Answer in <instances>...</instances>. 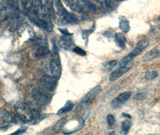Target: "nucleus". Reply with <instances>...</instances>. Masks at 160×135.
<instances>
[{
    "label": "nucleus",
    "instance_id": "f257e3e1",
    "mask_svg": "<svg viewBox=\"0 0 160 135\" xmlns=\"http://www.w3.org/2000/svg\"><path fill=\"white\" fill-rule=\"evenodd\" d=\"M15 109L19 118L24 122L30 123L34 118L32 109L24 102L18 101L15 105Z\"/></svg>",
    "mask_w": 160,
    "mask_h": 135
},
{
    "label": "nucleus",
    "instance_id": "f03ea898",
    "mask_svg": "<svg viewBox=\"0 0 160 135\" xmlns=\"http://www.w3.org/2000/svg\"><path fill=\"white\" fill-rule=\"evenodd\" d=\"M32 94L34 99L42 104H49L52 99V97L48 92L38 87L32 89Z\"/></svg>",
    "mask_w": 160,
    "mask_h": 135
},
{
    "label": "nucleus",
    "instance_id": "7ed1b4c3",
    "mask_svg": "<svg viewBox=\"0 0 160 135\" xmlns=\"http://www.w3.org/2000/svg\"><path fill=\"white\" fill-rule=\"evenodd\" d=\"M58 77L54 75H47L42 77L40 82L42 85L49 91H54L57 85Z\"/></svg>",
    "mask_w": 160,
    "mask_h": 135
},
{
    "label": "nucleus",
    "instance_id": "20e7f679",
    "mask_svg": "<svg viewBox=\"0 0 160 135\" xmlns=\"http://www.w3.org/2000/svg\"><path fill=\"white\" fill-rule=\"evenodd\" d=\"M77 5L80 14L86 15L91 11L97 10L96 5L90 0H78Z\"/></svg>",
    "mask_w": 160,
    "mask_h": 135
},
{
    "label": "nucleus",
    "instance_id": "39448f33",
    "mask_svg": "<svg viewBox=\"0 0 160 135\" xmlns=\"http://www.w3.org/2000/svg\"><path fill=\"white\" fill-rule=\"evenodd\" d=\"M134 65V62L132 60L129 61L128 63L125 64V65L120 66L118 69L112 72L109 76V80L112 82L118 78H119L120 76L123 75L125 73L128 72L130 69H131Z\"/></svg>",
    "mask_w": 160,
    "mask_h": 135
},
{
    "label": "nucleus",
    "instance_id": "423d86ee",
    "mask_svg": "<svg viewBox=\"0 0 160 135\" xmlns=\"http://www.w3.org/2000/svg\"><path fill=\"white\" fill-rule=\"evenodd\" d=\"M131 92L126 91L118 95L116 97L112 102V106L113 108H118L122 106L123 104L126 103L130 97L131 96Z\"/></svg>",
    "mask_w": 160,
    "mask_h": 135
},
{
    "label": "nucleus",
    "instance_id": "0eeeda50",
    "mask_svg": "<svg viewBox=\"0 0 160 135\" xmlns=\"http://www.w3.org/2000/svg\"><path fill=\"white\" fill-rule=\"evenodd\" d=\"M102 90V87L100 85H98L92 90H90L88 93L85 95L81 100V104H90L98 95Z\"/></svg>",
    "mask_w": 160,
    "mask_h": 135
},
{
    "label": "nucleus",
    "instance_id": "6e6552de",
    "mask_svg": "<svg viewBox=\"0 0 160 135\" xmlns=\"http://www.w3.org/2000/svg\"><path fill=\"white\" fill-rule=\"evenodd\" d=\"M49 70L52 75L59 77L62 72V67L57 59L52 60L49 64Z\"/></svg>",
    "mask_w": 160,
    "mask_h": 135
},
{
    "label": "nucleus",
    "instance_id": "1a4fd4ad",
    "mask_svg": "<svg viewBox=\"0 0 160 135\" xmlns=\"http://www.w3.org/2000/svg\"><path fill=\"white\" fill-rule=\"evenodd\" d=\"M59 45L61 48L68 51L72 50L75 46L71 36H64L60 38L59 40Z\"/></svg>",
    "mask_w": 160,
    "mask_h": 135
},
{
    "label": "nucleus",
    "instance_id": "9d476101",
    "mask_svg": "<svg viewBox=\"0 0 160 135\" xmlns=\"http://www.w3.org/2000/svg\"><path fill=\"white\" fill-rule=\"evenodd\" d=\"M142 50L136 48L134 50H133L132 52H131L128 55L125 56H124L120 61V66H123L125 65V64L128 63L129 61H132L134 58H135L141 52Z\"/></svg>",
    "mask_w": 160,
    "mask_h": 135
},
{
    "label": "nucleus",
    "instance_id": "9b49d317",
    "mask_svg": "<svg viewBox=\"0 0 160 135\" xmlns=\"http://www.w3.org/2000/svg\"><path fill=\"white\" fill-rule=\"evenodd\" d=\"M115 40L117 45L122 49H124L126 47V43L127 42V37L125 34L122 32H118L116 33L115 36Z\"/></svg>",
    "mask_w": 160,
    "mask_h": 135
},
{
    "label": "nucleus",
    "instance_id": "f8f14e48",
    "mask_svg": "<svg viewBox=\"0 0 160 135\" xmlns=\"http://www.w3.org/2000/svg\"><path fill=\"white\" fill-rule=\"evenodd\" d=\"M52 3L54 10L56 11L57 13L59 16H62L64 15V14L68 12V10L65 8L60 0H53Z\"/></svg>",
    "mask_w": 160,
    "mask_h": 135
},
{
    "label": "nucleus",
    "instance_id": "ddd939ff",
    "mask_svg": "<svg viewBox=\"0 0 160 135\" xmlns=\"http://www.w3.org/2000/svg\"><path fill=\"white\" fill-rule=\"evenodd\" d=\"M119 27L120 30L123 33H127L130 30L129 22L126 17L124 16H119Z\"/></svg>",
    "mask_w": 160,
    "mask_h": 135
},
{
    "label": "nucleus",
    "instance_id": "4468645a",
    "mask_svg": "<svg viewBox=\"0 0 160 135\" xmlns=\"http://www.w3.org/2000/svg\"><path fill=\"white\" fill-rule=\"evenodd\" d=\"M1 118L2 121L5 123H10L12 122H15L16 121V118L15 115L10 113V112L6 111V110H2L1 111Z\"/></svg>",
    "mask_w": 160,
    "mask_h": 135
},
{
    "label": "nucleus",
    "instance_id": "2eb2a0df",
    "mask_svg": "<svg viewBox=\"0 0 160 135\" xmlns=\"http://www.w3.org/2000/svg\"><path fill=\"white\" fill-rule=\"evenodd\" d=\"M160 56V51L157 50V49H153L147 52L143 56V60L144 61H149L151 60H153L158 56Z\"/></svg>",
    "mask_w": 160,
    "mask_h": 135
},
{
    "label": "nucleus",
    "instance_id": "dca6fc26",
    "mask_svg": "<svg viewBox=\"0 0 160 135\" xmlns=\"http://www.w3.org/2000/svg\"><path fill=\"white\" fill-rule=\"evenodd\" d=\"M74 106V104L71 100H68L67 101V102L65 104L64 106L62 107L61 109H60L57 114V115H61V114H63L65 113L69 112L71 111Z\"/></svg>",
    "mask_w": 160,
    "mask_h": 135
},
{
    "label": "nucleus",
    "instance_id": "f3484780",
    "mask_svg": "<svg viewBox=\"0 0 160 135\" xmlns=\"http://www.w3.org/2000/svg\"><path fill=\"white\" fill-rule=\"evenodd\" d=\"M49 52L50 50L49 49L48 46H39L36 51L34 56L38 58H42L47 55Z\"/></svg>",
    "mask_w": 160,
    "mask_h": 135
},
{
    "label": "nucleus",
    "instance_id": "a211bd4d",
    "mask_svg": "<svg viewBox=\"0 0 160 135\" xmlns=\"http://www.w3.org/2000/svg\"><path fill=\"white\" fill-rule=\"evenodd\" d=\"M132 125V122L130 120H125L122 123V131H121V134L122 135H127L128 134L129 129Z\"/></svg>",
    "mask_w": 160,
    "mask_h": 135
},
{
    "label": "nucleus",
    "instance_id": "6ab92c4d",
    "mask_svg": "<svg viewBox=\"0 0 160 135\" xmlns=\"http://www.w3.org/2000/svg\"><path fill=\"white\" fill-rule=\"evenodd\" d=\"M43 7H44V10H45V12L46 14H47L50 17H52L54 15L55 10L53 7L52 2H51L49 1L47 2L43 5Z\"/></svg>",
    "mask_w": 160,
    "mask_h": 135
},
{
    "label": "nucleus",
    "instance_id": "aec40b11",
    "mask_svg": "<svg viewBox=\"0 0 160 135\" xmlns=\"http://www.w3.org/2000/svg\"><path fill=\"white\" fill-rule=\"evenodd\" d=\"M10 19L11 21L10 22V30L11 31H14L20 24L19 17L18 16H13Z\"/></svg>",
    "mask_w": 160,
    "mask_h": 135
},
{
    "label": "nucleus",
    "instance_id": "412c9836",
    "mask_svg": "<svg viewBox=\"0 0 160 135\" xmlns=\"http://www.w3.org/2000/svg\"><path fill=\"white\" fill-rule=\"evenodd\" d=\"M65 4L72 12L78 11L77 3H76L73 0H65Z\"/></svg>",
    "mask_w": 160,
    "mask_h": 135
},
{
    "label": "nucleus",
    "instance_id": "4be33fe9",
    "mask_svg": "<svg viewBox=\"0 0 160 135\" xmlns=\"http://www.w3.org/2000/svg\"><path fill=\"white\" fill-rule=\"evenodd\" d=\"M48 117V115L47 114H40L38 115L37 117H34L32 121H31L29 123L31 124H36L39 123H40V121H42V120L45 119L47 117Z\"/></svg>",
    "mask_w": 160,
    "mask_h": 135
},
{
    "label": "nucleus",
    "instance_id": "5701e85b",
    "mask_svg": "<svg viewBox=\"0 0 160 135\" xmlns=\"http://www.w3.org/2000/svg\"><path fill=\"white\" fill-rule=\"evenodd\" d=\"M107 124L108 126V127L112 129L113 128L115 127V124H116V120L115 118L112 115H108L107 117Z\"/></svg>",
    "mask_w": 160,
    "mask_h": 135
},
{
    "label": "nucleus",
    "instance_id": "b1692460",
    "mask_svg": "<svg viewBox=\"0 0 160 135\" xmlns=\"http://www.w3.org/2000/svg\"><path fill=\"white\" fill-rule=\"evenodd\" d=\"M149 44V40H148V39H143V40L140 41L137 43L136 48L142 51L143 49H144L145 48H147V47L148 46Z\"/></svg>",
    "mask_w": 160,
    "mask_h": 135
},
{
    "label": "nucleus",
    "instance_id": "393cba45",
    "mask_svg": "<svg viewBox=\"0 0 160 135\" xmlns=\"http://www.w3.org/2000/svg\"><path fill=\"white\" fill-rule=\"evenodd\" d=\"M67 120L66 118H62V119H60L58 121H57L56 123V124H55L54 128L55 130L56 131H58L60 130H61L63 126H64V124H66Z\"/></svg>",
    "mask_w": 160,
    "mask_h": 135
},
{
    "label": "nucleus",
    "instance_id": "a878e982",
    "mask_svg": "<svg viewBox=\"0 0 160 135\" xmlns=\"http://www.w3.org/2000/svg\"><path fill=\"white\" fill-rule=\"evenodd\" d=\"M158 76V72L157 71L147 72L145 75V78L147 80H151L156 78Z\"/></svg>",
    "mask_w": 160,
    "mask_h": 135
},
{
    "label": "nucleus",
    "instance_id": "bb28decb",
    "mask_svg": "<svg viewBox=\"0 0 160 135\" xmlns=\"http://www.w3.org/2000/svg\"><path fill=\"white\" fill-rule=\"evenodd\" d=\"M117 63H118V61L116 60H112V61L107 62L104 64V68L107 70H111L114 66L116 65Z\"/></svg>",
    "mask_w": 160,
    "mask_h": 135
},
{
    "label": "nucleus",
    "instance_id": "cd10ccee",
    "mask_svg": "<svg viewBox=\"0 0 160 135\" xmlns=\"http://www.w3.org/2000/svg\"><path fill=\"white\" fill-rule=\"evenodd\" d=\"M95 30V26H93L91 28L87 30H84L82 32V37L83 39H86L88 37V36Z\"/></svg>",
    "mask_w": 160,
    "mask_h": 135
},
{
    "label": "nucleus",
    "instance_id": "c85d7f7f",
    "mask_svg": "<svg viewBox=\"0 0 160 135\" xmlns=\"http://www.w3.org/2000/svg\"><path fill=\"white\" fill-rule=\"evenodd\" d=\"M72 51L77 54V55H79L80 56H85L86 55V52L82 48L78 47V46H75L73 49H72Z\"/></svg>",
    "mask_w": 160,
    "mask_h": 135
},
{
    "label": "nucleus",
    "instance_id": "c756f323",
    "mask_svg": "<svg viewBox=\"0 0 160 135\" xmlns=\"http://www.w3.org/2000/svg\"><path fill=\"white\" fill-rule=\"evenodd\" d=\"M27 130V127L25 126H22V127H20L19 129H18L15 132H14L13 133H12V135H21L22 133H24Z\"/></svg>",
    "mask_w": 160,
    "mask_h": 135
},
{
    "label": "nucleus",
    "instance_id": "7c9ffc66",
    "mask_svg": "<svg viewBox=\"0 0 160 135\" xmlns=\"http://www.w3.org/2000/svg\"><path fill=\"white\" fill-rule=\"evenodd\" d=\"M146 98V94L144 93H138L137 95H135L134 99L138 100H143Z\"/></svg>",
    "mask_w": 160,
    "mask_h": 135
},
{
    "label": "nucleus",
    "instance_id": "2f4dec72",
    "mask_svg": "<svg viewBox=\"0 0 160 135\" xmlns=\"http://www.w3.org/2000/svg\"><path fill=\"white\" fill-rule=\"evenodd\" d=\"M59 31L61 32V33H62L64 36H72V33H71L67 29L60 28Z\"/></svg>",
    "mask_w": 160,
    "mask_h": 135
},
{
    "label": "nucleus",
    "instance_id": "473e14b6",
    "mask_svg": "<svg viewBox=\"0 0 160 135\" xmlns=\"http://www.w3.org/2000/svg\"><path fill=\"white\" fill-rule=\"evenodd\" d=\"M97 1L102 5L108 6L111 4V0H97Z\"/></svg>",
    "mask_w": 160,
    "mask_h": 135
},
{
    "label": "nucleus",
    "instance_id": "72a5a7b5",
    "mask_svg": "<svg viewBox=\"0 0 160 135\" xmlns=\"http://www.w3.org/2000/svg\"><path fill=\"white\" fill-rule=\"evenodd\" d=\"M122 115H123V117H127V118H129V119H131V116L129 114H128V113H122Z\"/></svg>",
    "mask_w": 160,
    "mask_h": 135
},
{
    "label": "nucleus",
    "instance_id": "f704fd0d",
    "mask_svg": "<svg viewBox=\"0 0 160 135\" xmlns=\"http://www.w3.org/2000/svg\"><path fill=\"white\" fill-rule=\"evenodd\" d=\"M4 7L1 4H0V13L2 11V10L4 9Z\"/></svg>",
    "mask_w": 160,
    "mask_h": 135
},
{
    "label": "nucleus",
    "instance_id": "c9c22d12",
    "mask_svg": "<svg viewBox=\"0 0 160 135\" xmlns=\"http://www.w3.org/2000/svg\"><path fill=\"white\" fill-rule=\"evenodd\" d=\"M115 1H123V0H115Z\"/></svg>",
    "mask_w": 160,
    "mask_h": 135
},
{
    "label": "nucleus",
    "instance_id": "e433bc0d",
    "mask_svg": "<svg viewBox=\"0 0 160 135\" xmlns=\"http://www.w3.org/2000/svg\"><path fill=\"white\" fill-rule=\"evenodd\" d=\"M158 19H159V20H160V17H159V18H158Z\"/></svg>",
    "mask_w": 160,
    "mask_h": 135
}]
</instances>
